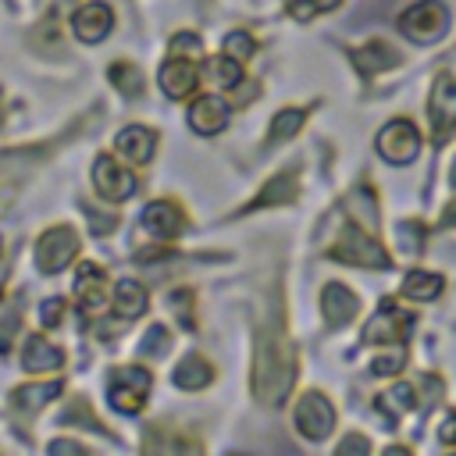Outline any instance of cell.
I'll return each mask as SVG.
<instances>
[{
	"mask_svg": "<svg viewBox=\"0 0 456 456\" xmlns=\"http://www.w3.org/2000/svg\"><path fill=\"white\" fill-rule=\"evenodd\" d=\"M296 381V349L278 321H267L256 331V349H253V395L267 406L285 403Z\"/></svg>",
	"mask_w": 456,
	"mask_h": 456,
	"instance_id": "6da1fadb",
	"label": "cell"
},
{
	"mask_svg": "<svg viewBox=\"0 0 456 456\" xmlns=\"http://www.w3.org/2000/svg\"><path fill=\"white\" fill-rule=\"evenodd\" d=\"M328 256L331 260H342V264H360V267H388L392 260H388V253L378 246V239L367 232V228H353V224H346L342 228V235H338V242L328 249Z\"/></svg>",
	"mask_w": 456,
	"mask_h": 456,
	"instance_id": "7a4b0ae2",
	"label": "cell"
},
{
	"mask_svg": "<svg viewBox=\"0 0 456 456\" xmlns=\"http://www.w3.org/2000/svg\"><path fill=\"white\" fill-rule=\"evenodd\" d=\"M399 28L413 39V43H435L445 36L449 28V11L442 0H417L413 7H406L399 14Z\"/></svg>",
	"mask_w": 456,
	"mask_h": 456,
	"instance_id": "3957f363",
	"label": "cell"
},
{
	"mask_svg": "<svg viewBox=\"0 0 456 456\" xmlns=\"http://www.w3.org/2000/svg\"><path fill=\"white\" fill-rule=\"evenodd\" d=\"M110 406L121 410V413H139L142 403H146V392H150V370L142 367H118L110 374Z\"/></svg>",
	"mask_w": 456,
	"mask_h": 456,
	"instance_id": "277c9868",
	"label": "cell"
},
{
	"mask_svg": "<svg viewBox=\"0 0 456 456\" xmlns=\"http://www.w3.org/2000/svg\"><path fill=\"white\" fill-rule=\"evenodd\" d=\"M428 118H431V139L442 146L456 128V78L452 75L435 78V89L428 100Z\"/></svg>",
	"mask_w": 456,
	"mask_h": 456,
	"instance_id": "5b68a950",
	"label": "cell"
},
{
	"mask_svg": "<svg viewBox=\"0 0 456 456\" xmlns=\"http://www.w3.org/2000/svg\"><path fill=\"white\" fill-rule=\"evenodd\" d=\"M75 253H78V235H75L68 224L43 232V239L36 242V264H39L43 274H57V271H64V267L71 264Z\"/></svg>",
	"mask_w": 456,
	"mask_h": 456,
	"instance_id": "8992f818",
	"label": "cell"
},
{
	"mask_svg": "<svg viewBox=\"0 0 456 456\" xmlns=\"http://www.w3.org/2000/svg\"><path fill=\"white\" fill-rule=\"evenodd\" d=\"M292 420H296L299 435H306V438L321 442V438H328V435H331V428H335V410H331V403H328L321 392H306V395L296 403Z\"/></svg>",
	"mask_w": 456,
	"mask_h": 456,
	"instance_id": "52a82bcc",
	"label": "cell"
},
{
	"mask_svg": "<svg viewBox=\"0 0 456 456\" xmlns=\"http://www.w3.org/2000/svg\"><path fill=\"white\" fill-rule=\"evenodd\" d=\"M417 150H420V135L406 118H395L378 132V153L392 164H410Z\"/></svg>",
	"mask_w": 456,
	"mask_h": 456,
	"instance_id": "ba28073f",
	"label": "cell"
},
{
	"mask_svg": "<svg viewBox=\"0 0 456 456\" xmlns=\"http://www.w3.org/2000/svg\"><path fill=\"white\" fill-rule=\"evenodd\" d=\"M413 324V317L406 314V310H399L395 303H381L378 306V314L367 321V328H363V342H370V346H399L403 342V335H406V328Z\"/></svg>",
	"mask_w": 456,
	"mask_h": 456,
	"instance_id": "9c48e42d",
	"label": "cell"
},
{
	"mask_svg": "<svg viewBox=\"0 0 456 456\" xmlns=\"http://www.w3.org/2000/svg\"><path fill=\"white\" fill-rule=\"evenodd\" d=\"M93 185H96V192L103 200L121 203V200H128L135 192V175L125 171L121 164H114V157H96V164H93Z\"/></svg>",
	"mask_w": 456,
	"mask_h": 456,
	"instance_id": "30bf717a",
	"label": "cell"
},
{
	"mask_svg": "<svg viewBox=\"0 0 456 456\" xmlns=\"http://www.w3.org/2000/svg\"><path fill=\"white\" fill-rule=\"evenodd\" d=\"M142 456H203V449H200L196 438H189L175 428L153 424L142 435Z\"/></svg>",
	"mask_w": 456,
	"mask_h": 456,
	"instance_id": "8fae6325",
	"label": "cell"
},
{
	"mask_svg": "<svg viewBox=\"0 0 456 456\" xmlns=\"http://www.w3.org/2000/svg\"><path fill=\"white\" fill-rule=\"evenodd\" d=\"M75 296H78L82 314H100V310L110 303L107 274H103L100 264H82V267H78V274H75Z\"/></svg>",
	"mask_w": 456,
	"mask_h": 456,
	"instance_id": "7c38bea8",
	"label": "cell"
},
{
	"mask_svg": "<svg viewBox=\"0 0 456 456\" xmlns=\"http://www.w3.org/2000/svg\"><path fill=\"white\" fill-rule=\"evenodd\" d=\"M321 310H324L328 328H346V324L356 317L360 299H356L342 281H328V285L321 289Z\"/></svg>",
	"mask_w": 456,
	"mask_h": 456,
	"instance_id": "4fadbf2b",
	"label": "cell"
},
{
	"mask_svg": "<svg viewBox=\"0 0 456 456\" xmlns=\"http://www.w3.org/2000/svg\"><path fill=\"white\" fill-rule=\"evenodd\" d=\"M110 25H114V18H110V7L107 4H86L71 18V28H75V36L82 43H100L110 32Z\"/></svg>",
	"mask_w": 456,
	"mask_h": 456,
	"instance_id": "5bb4252c",
	"label": "cell"
},
{
	"mask_svg": "<svg viewBox=\"0 0 456 456\" xmlns=\"http://www.w3.org/2000/svg\"><path fill=\"white\" fill-rule=\"evenodd\" d=\"M142 224H146V232H153L157 239H175V235H182L185 232V217H182V210L175 207V203H167V200H157V203H150L146 210H142V217H139Z\"/></svg>",
	"mask_w": 456,
	"mask_h": 456,
	"instance_id": "9a60e30c",
	"label": "cell"
},
{
	"mask_svg": "<svg viewBox=\"0 0 456 456\" xmlns=\"http://www.w3.org/2000/svg\"><path fill=\"white\" fill-rule=\"evenodd\" d=\"M200 75H196V61H185V57H171L164 68H160V89L171 96V100H182L196 89Z\"/></svg>",
	"mask_w": 456,
	"mask_h": 456,
	"instance_id": "2e32d148",
	"label": "cell"
},
{
	"mask_svg": "<svg viewBox=\"0 0 456 456\" xmlns=\"http://www.w3.org/2000/svg\"><path fill=\"white\" fill-rule=\"evenodd\" d=\"M189 125L200 132V135H217L224 125H228V103L221 96H200L192 107H189Z\"/></svg>",
	"mask_w": 456,
	"mask_h": 456,
	"instance_id": "e0dca14e",
	"label": "cell"
},
{
	"mask_svg": "<svg viewBox=\"0 0 456 456\" xmlns=\"http://www.w3.org/2000/svg\"><path fill=\"white\" fill-rule=\"evenodd\" d=\"M353 64H356V71H360L363 78H370V75H378V71H385V68H395V64H399V53H395V46H388L385 39H370V43H363V46L353 50Z\"/></svg>",
	"mask_w": 456,
	"mask_h": 456,
	"instance_id": "ac0fdd59",
	"label": "cell"
},
{
	"mask_svg": "<svg viewBox=\"0 0 456 456\" xmlns=\"http://www.w3.org/2000/svg\"><path fill=\"white\" fill-rule=\"evenodd\" d=\"M114 146H118V153H125L132 164H146V160L153 157V150H157V135H153V128L128 125V128L118 132Z\"/></svg>",
	"mask_w": 456,
	"mask_h": 456,
	"instance_id": "d6986e66",
	"label": "cell"
},
{
	"mask_svg": "<svg viewBox=\"0 0 456 456\" xmlns=\"http://www.w3.org/2000/svg\"><path fill=\"white\" fill-rule=\"evenodd\" d=\"M296 192H299V178H296V171H281V175H274V178L256 192V200H253L249 207H242V214H249V210H256V207L289 203V200H296Z\"/></svg>",
	"mask_w": 456,
	"mask_h": 456,
	"instance_id": "ffe728a7",
	"label": "cell"
},
{
	"mask_svg": "<svg viewBox=\"0 0 456 456\" xmlns=\"http://www.w3.org/2000/svg\"><path fill=\"white\" fill-rule=\"evenodd\" d=\"M21 363H25V370H57L64 363V353L57 346H50L46 338L28 335L25 349H21Z\"/></svg>",
	"mask_w": 456,
	"mask_h": 456,
	"instance_id": "44dd1931",
	"label": "cell"
},
{
	"mask_svg": "<svg viewBox=\"0 0 456 456\" xmlns=\"http://www.w3.org/2000/svg\"><path fill=\"white\" fill-rule=\"evenodd\" d=\"M175 385L178 388H189V392H196V388H203V385H210V378H214V367L200 356V353H189L178 367H175Z\"/></svg>",
	"mask_w": 456,
	"mask_h": 456,
	"instance_id": "7402d4cb",
	"label": "cell"
},
{
	"mask_svg": "<svg viewBox=\"0 0 456 456\" xmlns=\"http://www.w3.org/2000/svg\"><path fill=\"white\" fill-rule=\"evenodd\" d=\"M57 395H61V381H46V385H21V388H14L11 403H14V410H18V413H36V410H43L50 399H57Z\"/></svg>",
	"mask_w": 456,
	"mask_h": 456,
	"instance_id": "603a6c76",
	"label": "cell"
},
{
	"mask_svg": "<svg viewBox=\"0 0 456 456\" xmlns=\"http://www.w3.org/2000/svg\"><path fill=\"white\" fill-rule=\"evenodd\" d=\"M114 306H118L121 317H139V314L146 310V289H142L139 281H132V278L118 281V289H114Z\"/></svg>",
	"mask_w": 456,
	"mask_h": 456,
	"instance_id": "cb8c5ba5",
	"label": "cell"
},
{
	"mask_svg": "<svg viewBox=\"0 0 456 456\" xmlns=\"http://www.w3.org/2000/svg\"><path fill=\"white\" fill-rule=\"evenodd\" d=\"M442 292V278L431 274V271H410L406 281H403V296L406 299H417V303H428Z\"/></svg>",
	"mask_w": 456,
	"mask_h": 456,
	"instance_id": "d4e9b609",
	"label": "cell"
},
{
	"mask_svg": "<svg viewBox=\"0 0 456 456\" xmlns=\"http://www.w3.org/2000/svg\"><path fill=\"white\" fill-rule=\"evenodd\" d=\"M107 75H110V82H114L125 96H139L142 86H146V82H142V71H139L132 61H118V64H110Z\"/></svg>",
	"mask_w": 456,
	"mask_h": 456,
	"instance_id": "484cf974",
	"label": "cell"
},
{
	"mask_svg": "<svg viewBox=\"0 0 456 456\" xmlns=\"http://www.w3.org/2000/svg\"><path fill=\"white\" fill-rule=\"evenodd\" d=\"M207 75H210V82L217 86V89H235L239 86V78H242V68H239V61L235 57H214L210 64H207Z\"/></svg>",
	"mask_w": 456,
	"mask_h": 456,
	"instance_id": "4316f807",
	"label": "cell"
},
{
	"mask_svg": "<svg viewBox=\"0 0 456 456\" xmlns=\"http://www.w3.org/2000/svg\"><path fill=\"white\" fill-rule=\"evenodd\" d=\"M303 110L299 107H285V110H278L274 114V121H271V132H267V139L271 142H281V139H292L299 128H303Z\"/></svg>",
	"mask_w": 456,
	"mask_h": 456,
	"instance_id": "83f0119b",
	"label": "cell"
},
{
	"mask_svg": "<svg viewBox=\"0 0 456 456\" xmlns=\"http://www.w3.org/2000/svg\"><path fill=\"white\" fill-rule=\"evenodd\" d=\"M413 403H417V392H413V385H395L392 392H385L381 399H378V406H381V413H388V417H399V413H406V410H413Z\"/></svg>",
	"mask_w": 456,
	"mask_h": 456,
	"instance_id": "f1b7e54d",
	"label": "cell"
},
{
	"mask_svg": "<svg viewBox=\"0 0 456 456\" xmlns=\"http://www.w3.org/2000/svg\"><path fill=\"white\" fill-rule=\"evenodd\" d=\"M221 46H224V53H228V57H235V61H249V57H253V50H256L253 36H249V32H242V28L228 32Z\"/></svg>",
	"mask_w": 456,
	"mask_h": 456,
	"instance_id": "f546056e",
	"label": "cell"
},
{
	"mask_svg": "<svg viewBox=\"0 0 456 456\" xmlns=\"http://www.w3.org/2000/svg\"><path fill=\"white\" fill-rule=\"evenodd\" d=\"M331 7H338V0H292V4H289V14H292L296 21H310L314 14H324V11H331Z\"/></svg>",
	"mask_w": 456,
	"mask_h": 456,
	"instance_id": "4dcf8cb0",
	"label": "cell"
},
{
	"mask_svg": "<svg viewBox=\"0 0 456 456\" xmlns=\"http://www.w3.org/2000/svg\"><path fill=\"white\" fill-rule=\"evenodd\" d=\"M203 53V43H200V36H192V32H178L175 39H171V57H185V61H196Z\"/></svg>",
	"mask_w": 456,
	"mask_h": 456,
	"instance_id": "1f68e13d",
	"label": "cell"
},
{
	"mask_svg": "<svg viewBox=\"0 0 456 456\" xmlns=\"http://www.w3.org/2000/svg\"><path fill=\"white\" fill-rule=\"evenodd\" d=\"M395 239H399V249H403V253H413V256H417V253H420V242H424V228L406 221V224L395 228Z\"/></svg>",
	"mask_w": 456,
	"mask_h": 456,
	"instance_id": "d6a6232c",
	"label": "cell"
},
{
	"mask_svg": "<svg viewBox=\"0 0 456 456\" xmlns=\"http://www.w3.org/2000/svg\"><path fill=\"white\" fill-rule=\"evenodd\" d=\"M335 456H370V438L360 435V431H349V435L335 445Z\"/></svg>",
	"mask_w": 456,
	"mask_h": 456,
	"instance_id": "836d02e7",
	"label": "cell"
},
{
	"mask_svg": "<svg viewBox=\"0 0 456 456\" xmlns=\"http://www.w3.org/2000/svg\"><path fill=\"white\" fill-rule=\"evenodd\" d=\"M164 349H167V328H164V324H153V328L142 335L139 353H146V356H164Z\"/></svg>",
	"mask_w": 456,
	"mask_h": 456,
	"instance_id": "e575fe53",
	"label": "cell"
},
{
	"mask_svg": "<svg viewBox=\"0 0 456 456\" xmlns=\"http://www.w3.org/2000/svg\"><path fill=\"white\" fill-rule=\"evenodd\" d=\"M61 317H64V299H57V296L43 299V306H39V324H43V328H57Z\"/></svg>",
	"mask_w": 456,
	"mask_h": 456,
	"instance_id": "d590c367",
	"label": "cell"
},
{
	"mask_svg": "<svg viewBox=\"0 0 456 456\" xmlns=\"http://www.w3.org/2000/svg\"><path fill=\"white\" fill-rule=\"evenodd\" d=\"M403 363H406V353H403V346H395L388 356H378V360L370 363V374H395Z\"/></svg>",
	"mask_w": 456,
	"mask_h": 456,
	"instance_id": "8d00e7d4",
	"label": "cell"
},
{
	"mask_svg": "<svg viewBox=\"0 0 456 456\" xmlns=\"http://www.w3.org/2000/svg\"><path fill=\"white\" fill-rule=\"evenodd\" d=\"M167 303L178 310V321H182L185 328H192V292H189V289H178V292H171Z\"/></svg>",
	"mask_w": 456,
	"mask_h": 456,
	"instance_id": "74e56055",
	"label": "cell"
},
{
	"mask_svg": "<svg viewBox=\"0 0 456 456\" xmlns=\"http://www.w3.org/2000/svg\"><path fill=\"white\" fill-rule=\"evenodd\" d=\"M18 324H21V321H18V314H4V317H0V353L11 346V338H14Z\"/></svg>",
	"mask_w": 456,
	"mask_h": 456,
	"instance_id": "f35d334b",
	"label": "cell"
},
{
	"mask_svg": "<svg viewBox=\"0 0 456 456\" xmlns=\"http://www.w3.org/2000/svg\"><path fill=\"white\" fill-rule=\"evenodd\" d=\"M50 456H89V452L71 438H57V442H50Z\"/></svg>",
	"mask_w": 456,
	"mask_h": 456,
	"instance_id": "ab89813d",
	"label": "cell"
},
{
	"mask_svg": "<svg viewBox=\"0 0 456 456\" xmlns=\"http://www.w3.org/2000/svg\"><path fill=\"white\" fill-rule=\"evenodd\" d=\"M438 438H442L445 445H456V413H449V417L438 424Z\"/></svg>",
	"mask_w": 456,
	"mask_h": 456,
	"instance_id": "60d3db41",
	"label": "cell"
},
{
	"mask_svg": "<svg viewBox=\"0 0 456 456\" xmlns=\"http://www.w3.org/2000/svg\"><path fill=\"white\" fill-rule=\"evenodd\" d=\"M442 224H445V228H456V200L445 207V214H442Z\"/></svg>",
	"mask_w": 456,
	"mask_h": 456,
	"instance_id": "b9f144b4",
	"label": "cell"
},
{
	"mask_svg": "<svg viewBox=\"0 0 456 456\" xmlns=\"http://www.w3.org/2000/svg\"><path fill=\"white\" fill-rule=\"evenodd\" d=\"M381 456H410V452H406V449H403V445H392V449H385V452H381Z\"/></svg>",
	"mask_w": 456,
	"mask_h": 456,
	"instance_id": "7bdbcfd3",
	"label": "cell"
},
{
	"mask_svg": "<svg viewBox=\"0 0 456 456\" xmlns=\"http://www.w3.org/2000/svg\"><path fill=\"white\" fill-rule=\"evenodd\" d=\"M449 182H452V185H456V160H452V164H449Z\"/></svg>",
	"mask_w": 456,
	"mask_h": 456,
	"instance_id": "ee69618b",
	"label": "cell"
},
{
	"mask_svg": "<svg viewBox=\"0 0 456 456\" xmlns=\"http://www.w3.org/2000/svg\"><path fill=\"white\" fill-rule=\"evenodd\" d=\"M0 125H4V114H0Z\"/></svg>",
	"mask_w": 456,
	"mask_h": 456,
	"instance_id": "f6af8a7d",
	"label": "cell"
},
{
	"mask_svg": "<svg viewBox=\"0 0 456 456\" xmlns=\"http://www.w3.org/2000/svg\"><path fill=\"white\" fill-rule=\"evenodd\" d=\"M0 292H4V289H0Z\"/></svg>",
	"mask_w": 456,
	"mask_h": 456,
	"instance_id": "bcb514c9",
	"label": "cell"
}]
</instances>
